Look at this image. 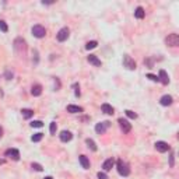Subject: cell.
Returning <instances> with one entry per match:
<instances>
[{"instance_id": "cell-1", "label": "cell", "mask_w": 179, "mask_h": 179, "mask_svg": "<svg viewBox=\"0 0 179 179\" xmlns=\"http://www.w3.org/2000/svg\"><path fill=\"white\" fill-rule=\"evenodd\" d=\"M14 49L17 53H25L27 51V42L25 39L23 38H15V41H14Z\"/></svg>"}, {"instance_id": "cell-2", "label": "cell", "mask_w": 179, "mask_h": 179, "mask_svg": "<svg viewBox=\"0 0 179 179\" xmlns=\"http://www.w3.org/2000/svg\"><path fill=\"white\" fill-rule=\"evenodd\" d=\"M116 168H118V172H119V175H122V176H127V175L130 174V168H129V165L124 162V161H122V160L118 161Z\"/></svg>"}, {"instance_id": "cell-3", "label": "cell", "mask_w": 179, "mask_h": 179, "mask_svg": "<svg viewBox=\"0 0 179 179\" xmlns=\"http://www.w3.org/2000/svg\"><path fill=\"white\" fill-rule=\"evenodd\" d=\"M165 45L171 46V48L178 46L179 45V35L178 34H169V35L165 38Z\"/></svg>"}, {"instance_id": "cell-4", "label": "cell", "mask_w": 179, "mask_h": 179, "mask_svg": "<svg viewBox=\"0 0 179 179\" xmlns=\"http://www.w3.org/2000/svg\"><path fill=\"white\" fill-rule=\"evenodd\" d=\"M32 35L35 38H39V39H41V38H43L46 35V29L42 27V25H34V27H32Z\"/></svg>"}, {"instance_id": "cell-5", "label": "cell", "mask_w": 179, "mask_h": 179, "mask_svg": "<svg viewBox=\"0 0 179 179\" xmlns=\"http://www.w3.org/2000/svg\"><path fill=\"white\" fill-rule=\"evenodd\" d=\"M118 123H119V126H120V129H122V132H123V133H129V132L132 130V123H130L127 119L119 118Z\"/></svg>"}, {"instance_id": "cell-6", "label": "cell", "mask_w": 179, "mask_h": 179, "mask_svg": "<svg viewBox=\"0 0 179 179\" xmlns=\"http://www.w3.org/2000/svg\"><path fill=\"white\" fill-rule=\"evenodd\" d=\"M123 66L127 70H136V62H134L129 55L123 56Z\"/></svg>"}, {"instance_id": "cell-7", "label": "cell", "mask_w": 179, "mask_h": 179, "mask_svg": "<svg viewBox=\"0 0 179 179\" xmlns=\"http://www.w3.org/2000/svg\"><path fill=\"white\" fill-rule=\"evenodd\" d=\"M69 35H70V29L67 27H64V28H62V29L57 32L56 38H57V41H59V42H64L67 38H69Z\"/></svg>"}, {"instance_id": "cell-8", "label": "cell", "mask_w": 179, "mask_h": 179, "mask_svg": "<svg viewBox=\"0 0 179 179\" xmlns=\"http://www.w3.org/2000/svg\"><path fill=\"white\" fill-rule=\"evenodd\" d=\"M109 126H110V123L108 122V120H105V122H99V123H96V126H95V132L98 134H104Z\"/></svg>"}, {"instance_id": "cell-9", "label": "cell", "mask_w": 179, "mask_h": 179, "mask_svg": "<svg viewBox=\"0 0 179 179\" xmlns=\"http://www.w3.org/2000/svg\"><path fill=\"white\" fill-rule=\"evenodd\" d=\"M155 150L160 152H166L171 150V147H169V144L165 141H157L155 143Z\"/></svg>"}, {"instance_id": "cell-10", "label": "cell", "mask_w": 179, "mask_h": 179, "mask_svg": "<svg viewBox=\"0 0 179 179\" xmlns=\"http://www.w3.org/2000/svg\"><path fill=\"white\" fill-rule=\"evenodd\" d=\"M6 157H9V158H11V160H14V161H18L20 160V151L15 150V148H10V150L6 151Z\"/></svg>"}, {"instance_id": "cell-11", "label": "cell", "mask_w": 179, "mask_h": 179, "mask_svg": "<svg viewBox=\"0 0 179 179\" xmlns=\"http://www.w3.org/2000/svg\"><path fill=\"white\" fill-rule=\"evenodd\" d=\"M59 136H60V140H62L63 143H67L73 138V134H71V132H69V130H63Z\"/></svg>"}, {"instance_id": "cell-12", "label": "cell", "mask_w": 179, "mask_h": 179, "mask_svg": "<svg viewBox=\"0 0 179 179\" xmlns=\"http://www.w3.org/2000/svg\"><path fill=\"white\" fill-rule=\"evenodd\" d=\"M158 81H161L162 84H168L169 83V77H168V74H166L165 70H160V74H158Z\"/></svg>"}, {"instance_id": "cell-13", "label": "cell", "mask_w": 179, "mask_h": 179, "mask_svg": "<svg viewBox=\"0 0 179 179\" xmlns=\"http://www.w3.org/2000/svg\"><path fill=\"white\" fill-rule=\"evenodd\" d=\"M113 164H115V161H113V158H108V160L104 161V164H102V168H104V171H110L112 168H113Z\"/></svg>"}, {"instance_id": "cell-14", "label": "cell", "mask_w": 179, "mask_h": 179, "mask_svg": "<svg viewBox=\"0 0 179 179\" xmlns=\"http://www.w3.org/2000/svg\"><path fill=\"white\" fill-rule=\"evenodd\" d=\"M172 101H174V99H172V96L171 95H162L161 96V99H160V104L162 106H169L171 104H172Z\"/></svg>"}, {"instance_id": "cell-15", "label": "cell", "mask_w": 179, "mask_h": 179, "mask_svg": "<svg viewBox=\"0 0 179 179\" xmlns=\"http://www.w3.org/2000/svg\"><path fill=\"white\" fill-rule=\"evenodd\" d=\"M31 94L34 96H39L42 94V85L41 84H34L31 88Z\"/></svg>"}, {"instance_id": "cell-16", "label": "cell", "mask_w": 179, "mask_h": 179, "mask_svg": "<svg viewBox=\"0 0 179 179\" xmlns=\"http://www.w3.org/2000/svg\"><path fill=\"white\" fill-rule=\"evenodd\" d=\"M78 161H80V164H81V166H83L84 169H90V160L85 155H80L78 157Z\"/></svg>"}, {"instance_id": "cell-17", "label": "cell", "mask_w": 179, "mask_h": 179, "mask_svg": "<svg viewBox=\"0 0 179 179\" xmlns=\"http://www.w3.org/2000/svg\"><path fill=\"white\" fill-rule=\"evenodd\" d=\"M101 109H102V112H104V113H106V115H113V113H115L113 108H112L109 104H102Z\"/></svg>"}, {"instance_id": "cell-18", "label": "cell", "mask_w": 179, "mask_h": 179, "mask_svg": "<svg viewBox=\"0 0 179 179\" xmlns=\"http://www.w3.org/2000/svg\"><path fill=\"white\" fill-rule=\"evenodd\" d=\"M134 17L138 20H141L146 17V11H144V9L143 7H137V9L134 10Z\"/></svg>"}, {"instance_id": "cell-19", "label": "cell", "mask_w": 179, "mask_h": 179, "mask_svg": "<svg viewBox=\"0 0 179 179\" xmlns=\"http://www.w3.org/2000/svg\"><path fill=\"white\" fill-rule=\"evenodd\" d=\"M87 59H88V62H90V63L94 64V66H96V67H99V66H101V60L98 59L95 55H90Z\"/></svg>"}, {"instance_id": "cell-20", "label": "cell", "mask_w": 179, "mask_h": 179, "mask_svg": "<svg viewBox=\"0 0 179 179\" xmlns=\"http://www.w3.org/2000/svg\"><path fill=\"white\" fill-rule=\"evenodd\" d=\"M21 115H23V118H25V119H29V118L34 116V110L29 109V108H24V109H21Z\"/></svg>"}, {"instance_id": "cell-21", "label": "cell", "mask_w": 179, "mask_h": 179, "mask_svg": "<svg viewBox=\"0 0 179 179\" xmlns=\"http://www.w3.org/2000/svg\"><path fill=\"white\" fill-rule=\"evenodd\" d=\"M67 112H70V113H80V112H83V108L77 105H69L67 106Z\"/></svg>"}, {"instance_id": "cell-22", "label": "cell", "mask_w": 179, "mask_h": 179, "mask_svg": "<svg viewBox=\"0 0 179 179\" xmlns=\"http://www.w3.org/2000/svg\"><path fill=\"white\" fill-rule=\"evenodd\" d=\"M85 144L88 146V148H91L92 151H96V144L92 138H87V140H85Z\"/></svg>"}, {"instance_id": "cell-23", "label": "cell", "mask_w": 179, "mask_h": 179, "mask_svg": "<svg viewBox=\"0 0 179 179\" xmlns=\"http://www.w3.org/2000/svg\"><path fill=\"white\" fill-rule=\"evenodd\" d=\"M96 45H98V42H96V41H90V42H87L85 49H87V51H90V49H94V48H96Z\"/></svg>"}, {"instance_id": "cell-24", "label": "cell", "mask_w": 179, "mask_h": 179, "mask_svg": "<svg viewBox=\"0 0 179 179\" xmlns=\"http://www.w3.org/2000/svg\"><path fill=\"white\" fill-rule=\"evenodd\" d=\"M42 137H43V134H42V133H35V134H34V136L31 137V140H32L34 143H37V141H41Z\"/></svg>"}, {"instance_id": "cell-25", "label": "cell", "mask_w": 179, "mask_h": 179, "mask_svg": "<svg viewBox=\"0 0 179 179\" xmlns=\"http://www.w3.org/2000/svg\"><path fill=\"white\" fill-rule=\"evenodd\" d=\"M31 168L34 171H37V172H41L42 169H43V168H42V165L41 164H38V162H32L31 164Z\"/></svg>"}, {"instance_id": "cell-26", "label": "cell", "mask_w": 179, "mask_h": 179, "mask_svg": "<svg viewBox=\"0 0 179 179\" xmlns=\"http://www.w3.org/2000/svg\"><path fill=\"white\" fill-rule=\"evenodd\" d=\"M124 112H126V116H127V118H130V119H136V118H137V113H134L133 110L127 109V110H124Z\"/></svg>"}, {"instance_id": "cell-27", "label": "cell", "mask_w": 179, "mask_h": 179, "mask_svg": "<svg viewBox=\"0 0 179 179\" xmlns=\"http://www.w3.org/2000/svg\"><path fill=\"white\" fill-rule=\"evenodd\" d=\"M0 31H1V32H7V31H9V27H7V24H6L3 20H0Z\"/></svg>"}, {"instance_id": "cell-28", "label": "cell", "mask_w": 179, "mask_h": 179, "mask_svg": "<svg viewBox=\"0 0 179 179\" xmlns=\"http://www.w3.org/2000/svg\"><path fill=\"white\" fill-rule=\"evenodd\" d=\"M31 126L32 127H42L43 123H42V120H34V122H31Z\"/></svg>"}, {"instance_id": "cell-29", "label": "cell", "mask_w": 179, "mask_h": 179, "mask_svg": "<svg viewBox=\"0 0 179 179\" xmlns=\"http://www.w3.org/2000/svg\"><path fill=\"white\" fill-rule=\"evenodd\" d=\"M56 129H57V124H56V122H52L51 127H49V132H51V134H55L56 133Z\"/></svg>"}, {"instance_id": "cell-30", "label": "cell", "mask_w": 179, "mask_h": 179, "mask_svg": "<svg viewBox=\"0 0 179 179\" xmlns=\"http://www.w3.org/2000/svg\"><path fill=\"white\" fill-rule=\"evenodd\" d=\"M98 179H108V175L105 174V172H98Z\"/></svg>"}, {"instance_id": "cell-31", "label": "cell", "mask_w": 179, "mask_h": 179, "mask_svg": "<svg viewBox=\"0 0 179 179\" xmlns=\"http://www.w3.org/2000/svg\"><path fill=\"white\" fill-rule=\"evenodd\" d=\"M147 78H150L151 81H158V77H157V76H154V74H151V73L147 74Z\"/></svg>"}, {"instance_id": "cell-32", "label": "cell", "mask_w": 179, "mask_h": 179, "mask_svg": "<svg viewBox=\"0 0 179 179\" xmlns=\"http://www.w3.org/2000/svg\"><path fill=\"white\" fill-rule=\"evenodd\" d=\"M74 88H76V96H80V88L77 84H74Z\"/></svg>"}, {"instance_id": "cell-33", "label": "cell", "mask_w": 179, "mask_h": 179, "mask_svg": "<svg viewBox=\"0 0 179 179\" xmlns=\"http://www.w3.org/2000/svg\"><path fill=\"white\" fill-rule=\"evenodd\" d=\"M169 165L174 166V152H172V154H171V157H169Z\"/></svg>"}, {"instance_id": "cell-34", "label": "cell", "mask_w": 179, "mask_h": 179, "mask_svg": "<svg viewBox=\"0 0 179 179\" xmlns=\"http://www.w3.org/2000/svg\"><path fill=\"white\" fill-rule=\"evenodd\" d=\"M6 77H7V80H10V78L13 77V73H10V71H6Z\"/></svg>"}, {"instance_id": "cell-35", "label": "cell", "mask_w": 179, "mask_h": 179, "mask_svg": "<svg viewBox=\"0 0 179 179\" xmlns=\"http://www.w3.org/2000/svg\"><path fill=\"white\" fill-rule=\"evenodd\" d=\"M1 136H3V129H1V126H0V138H1Z\"/></svg>"}, {"instance_id": "cell-36", "label": "cell", "mask_w": 179, "mask_h": 179, "mask_svg": "<svg viewBox=\"0 0 179 179\" xmlns=\"http://www.w3.org/2000/svg\"><path fill=\"white\" fill-rule=\"evenodd\" d=\"M45 179H53V178H52V176H46Z\"/></svg>"}]
</instances>
